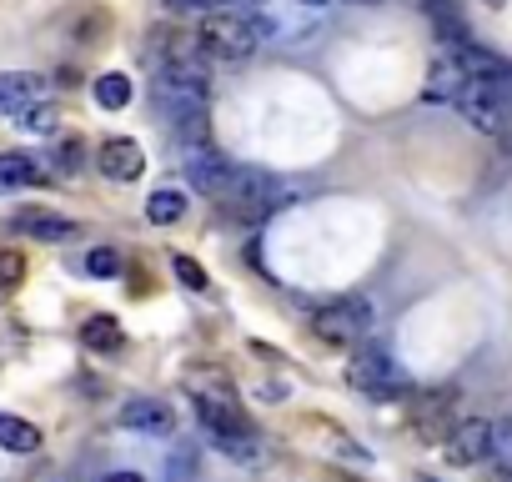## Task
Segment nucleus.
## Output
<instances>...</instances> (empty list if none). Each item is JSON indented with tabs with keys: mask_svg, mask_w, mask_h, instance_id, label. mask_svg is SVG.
Listing matches in <instances>:
<instances>
[{
	"mask_svg": "<svg viewBox=\"0 0 512 482\" xmlns=\"http://www.w3.org/2000/svg\"><path fill=\"white\" fill-rule=\"evenodd\" d=\"M21 277V257H0V287H16Z\"/></svg>",
	"mask_w": 512,
	"mask_h": 482,
	"instance_id": "bb28decb",
	"label": "nucleus"
},
{
	"mask_svg": "<svg viewBox=\"0 0 512 482\" xmlns=\"http://www.w3.org/2000/svg\"><path fill=\"white\" fill-rule=\"evenodd\" d=\"M26 136H56L61 131V106L56 101H36L31 111H21V121H16Z\"/></svg>",
	"mask_w": 512,
	"mask_h": 482,
	"instance_id": "aec40b11",
	"label": "nucleus"
},
{
	"mask_svg": "<svg viewBox=\"0 0 512 482\" xmlns=\"http://www.w3.org/2000/svg\"><path fill=\"white\" fill-rule=\"evenodd\" d=\"M492 6H502V0H492Z\"/></svg>",
	"mask_w": 512,
	"mask_h": 482,
	"instance_id": "2f4dec72",
	"label": "nucleus"
},
{
	"mask_svg": "<svg viewBox=\"0 0 512 482\" xmlns=\"http://www.w3.org/2000/svg\"><path fill=\"white\" fill-rule=\"evenodd\" d=\"M292 196H297V191H292L282 176H272V171H262V166H236L216 201H221V211L236 216V221H262V216L292 206Z\"/></svg>",
	"mask_w": 512,
	"mask_h": 482,
	"instance_id": "f03ea898",
	"label": "nucleus"
},
{
	"mask_svg": "<svg viewBox=\"0 0 512 482\" xmlns=\"http://www.w3.org/2000/svg\"><path fill=\"white\" fill-rule=\"evenodd\" d=\"M231 171H236V161L221 156L216 146H191L186 151V181L196 191H206V196H221V186L231 181Z\"/></svg>",
	"mask_w": 512,
	"mask_h": 482,
	"instance_id": "6e6552de",
	"label": "nucleus"
},
{
	"mask_svg": "<svg viewBox=\"0 0 512 482\" xmlns=\"http://www.w3.org/2000/svg\"><path fill=\"white\" fill-rule=\"evenodd\" d=\"M161 6H166V11H176V16H196V21L216 11L211 0H161Z\"/></svg>",
	"mask_w": 512,
	"mask_h": 482,
	"instance_id": "a878e982",
	"label": "nucleus"
},
{
	"mask_svg": "<svg viewBox=\"0 0 512 482\" xmlns=\"http://www.w3.org/2000/svg\"><path fill=\"white\" fill-rule=\"evenodd\" d=\"M121 427L126 432H146V437H171L176 432V407L161 397H131L121 407Z\"/></svg>",
	"mask_w": 512,
	"mask_h": 482,
	"instance_id": "1a4fd4ad",
	"label": "nucleus"
},
{
	"mask_svg": "<svg viewBox=\"0 0 512 482\" xmlns=\"http://www.w3.org/2000/svg\"><path fill=\"white\" fill-rule=\"evenodd\" d=\"M502 482H512V472H502Z\"/></svg>",
	"mask_w": 512,
	"mask_h": 482,
	"instance_id": "7c9ffc66",
	"label": "nucleus"
},
{
	"mask_svg": "<svg viewBox=\"0 0 512 482\" xmlns=\"http://www.w3.org/2000/svg\"><path fill=\"white\" fill-rule=\"evenodd\" d=\"M417 482H437V477H417Z\"/></svg>",
	"mask_w": 512,
	"mask_h": 482,
	"instance_id": "c756f323",
	"label": "nucleus"
},
{
	"mask_svg": "<svg viewBox=\"0 0 512 482\" xmlns=\"http://www.w3.org/2000/svg\"><path fill=\"white\" fill-rule=\"evenodd\" d=\"M96 166H101V176L106 181H136L141 171H146V151L131 141V136H111L101 151H96Z\"/></svg>",
	"mask_w": 512,
	"mask_h": 482,
	"instance_id": "9d476101",
	"label": "nucleus"
},
{
	"mask_svg": "<svg viewBox=\"0 0 512 482\" xmlns=\"http://www.w3.org/2000/svg\"><path fill=\"white\" fill-rule=\"evenodd\" d=\"M81 347H86V352H121V322H116V317H91V322H81Z\"/></svg>",
	"mask_w": 512,
	"mask_h": 482,
	"instance_id": "6ab92c4d",
	"label": "nucleus"
},
{
	"mask_svg": "<svg viewBox=\"0 0 512 482\" xmlns=\"http://www.w3.org/2000/svg\"><path fill=\"white\" fill-rule=\"evenodd\" d=\"M196 422L206 427V437L211 442H221V437H241L246 432V422H241V407L236 402H226V397H196Z\"/></svg>",
	"mask_w": 512,
	"mask_h": 482,
	"instance_id": "f8f14e48",
	"label": "nucleus"
},
{
	"mask_svg": "<svg viewBox=\"0 0 512 482\" xmlns=\"http://www.w3.org/2000/svg\"><path fill=\"white\" fill-rule=\"evenodd\" d=\"M91 91H96V106H101V111H126L131 96H136V86H131L126 71H106V76H96Z\"/></svg>",
	"mask_w": 512,
	"mask_h": 482,
	"instance_id": "f3484780",
	"label": "nucleus"
},
{
	"mask_svg": "<svg viewBox=\"0 0 512 482\" xmlns=\"http://www.w3.org/2000/svg\"><path fill=\"white\" fill-rule=\"evenodd\" d=\"M171 272L181 277V287H186V292H206V287H211L206 267H201V262H191V257H171Z\"/></svg>",
	"mask_w": 512,
	"mask_h": 482,
	"instance_id": "b1692460",
	"label": "nucleus"
},
{
	"mask_svg": "<svg viewBox=\"0 0 512 482\" xmlns=\"http://www.w3.org/2000/svg\"><path fill=\"white\" fill-rule=\"evenodd\" d=\"M101 482H146V477H141V472H131V467H126V472H106V477H101Z\"/></svg>",
	"mask_w": 512,
	"mask_h": 482,
	"instance_id": "cd10ccee",
	"label": "nucleus"
},
{
	"mask_svg": "<svg viewBox=\"0 0 512 482\" xmlns=\"http://www.w3.org/2000/svg\"><path fill=\"white\" fill-rule=\"evenodd\" d=\"M347 382H352L362 397H372V402H397V397L412 392L402 362H392L382 347H362V352L347 362Z\"/></svg>",
	"mask_w": 512,
	"mask_h": 482,
	"instance_id": "7ed1b4c3",
	"label": "nucleus"
},
{
	"mask_svg": "<svg viewBox=\"0 0 512 482\" xmlns=\"http://www.w3.org/2000/svg\"><path fill=\"white\" fill-rule=\"evenodd\" d=\"M166 482H201L196 447H176V452H171V462H166Z\"/></svg>",
	"mask_w": 512,
	"mask_h": 482,
	"instance_id": "5701e85b",
	"label": "nucleus"
},
{
	"mask_svg": "<svg viewBox=\"0 0 512 482\" xmlns=\"http://www.w3.org/2000/svg\"><path fill=\"white\" fill-rule=\"evenodd\" d=\"M86 272H91V277H116V272H121V257H116L111 247H96V252L86 257Z\"/></svg>",
	"mask_w": 512,
	"mask_h": 482,
	"instance_id": "393cba45",
	"label": "nucleus"
},
{
	"mask_svg": "<svg viewBox=\"0 0 512 482\" xmlns=\"http://www.w3.org/2000/svg\"><path fill=\"white\" fill-rule=\"evenodd\" d=\"M51 161H56V166H51L56 176H81V171H86V146L71 136V141H61V146H56V156H51Z\"/></svg>",
	"mask_w": 512,
	"mask_h": 482,
	"instance_id": "412c9836",
	"label": "nucleus"
},
{
	"mask_svg": "<svg viewBox=\"0 0 512 482\" xmlns=\"http://www.w3.org/2000/svg\"><path fill=\"white\" fill-rule=\"evenodd\" d=\"M457 111H462V121H467L472 131L497 136V141H502V131L512 126V106H507V96L492 91V86H477V81L457 96Z\"/></svg>",
	"mask_w": 512,
	"mask_h": 482,
	"instance_id": "39448f33",
	"label": "nucleus"
},
{
	"mask_svg": "<svg viewBox=\"0 0 512 482\" xmlns=\"http://www.w3.org/2000/svg\"><path fill=\"white\" fill-rule=\"evenodd\" d=\"M352 6H382V0H352Z\"/></svg>",
	"mask_w": 512,
	"mask_h": 482,
	"instance_id": "c85d7f7f",
	"label": "nucleus"
},
{
	"mask_svg": "<svg viewBox=\"0 0 512 482\" xmlns=\"http://www.w3.org/2000/svg\"><path fill=\"white\" fill-rule=\"evenodd\" d=\"M467 86H472V81H467V71L457 66V56H442V61H432L422 96H427V101H442V106H457V96H462Z\"/></svg>",
	"mask_w": 512,
	"mask_h": 482,
	"instance_id": "4468645a",
	"label": "nucleus"
},
{
	"mask_svg": "<svg viewBox=\"0 0 512 482\" xmlns=\"http://www.w3.org/2000/svg\"><path fill=\"white\" fill-rule=\"evenodd\" d=\"M11 226L21 236H31V241H51V247H61V241H81V226L71 216H56V211H16Z\"/></svg>",
	"mask_w": 512,
	"mask_h": 482,
	"instance_id": "9b49d317",
	"label": "nucleus"
},
{
	"mask_svg": "<svg viewBox=\"0 0 512 482\" xmlns=\"http://www.w3.org/2000/svg\"><path fill=\"white\" fill-rule=\"evenodd\" d=\"M442 442H447V462H457V467H477V462L492 457V422L467 417V422H457Z\"/></svg>",
	"mask_w": 512,
	"mask_h": 482,
	"instance_id": "0eeeda50",
	"label": "nucleus"
},
{
	"mask_svg": "<svg viewBox=\"0 0 512 482\" xmlns=\"http://www.w3.org/2000/svg\"><path fill=\"white\" fill-rule=\"evenodd\" d=\"M487 462H497V472H512V417L492 422V457Z\"/></svg>",
	"mask_w": 512,
	"mask_h": 482,
	"instance_id": "4be33fe9",
	"label": "nucleus"
},
{
	"mask_svg": "<svg viewBox=\"0 0 512 482\" xmlns=\"http://www.w3.org/2000/svg\"><path fill=\"white\" fill-rule=\"evenodd\" d=\"M457 56V66L467 71V81H477V86H492V91H512V61H502L497 51H487V46H477V41H467V46H457L452 51Z\"/></svg>",
	"mask_w": 512,
	"mask_h": 482,
	"instance_id": "423d86ee",
	"label": "nucleus"
},
{
	"mask_svg": "<svg viewBox=\"0 0 512 482\" xmlns=\"http://www.w3.org/2000/svg\"><path fill=\"white\" fill-rule=\"evenodd\" d=\"M181 216H186V191H176V186L151 191V201H146V221L151 226H176Z\"/></svg>",
	"mask_w": 512,
	"mask_h": 482,
	"instance_id": "a211bd4d",
	"label": "nucleus"
},
{
	"mask_svg": "<svg viewBox=\"0 0 512 482\" xmlns=\"http://www.w3.org/2000/svg\"><path fill=\"white\" fill-rule=\"evenodd\" d=\"M312 332L332 347H357L367 332H372V302L367 297H337L327 307H317L312 317Z\"/></svg>",
	"mask_w": 512,
	"mask_h": 482,
	"instance_id": "20e7f679",
	"label": "nucleus"
},
{
	"mask_svg": "<svg viewBox=\"0 0 512 482\" xmlns=\"http://www.w3.org/2000/svg\"><path fill=\"white\" fill-rule=\"evenodd\" d=\"M36 101H46V81L36 71H0V111H31Z\"/></svg>",
	"mask_w": 512,
	"mask_h": 482,
	"instance_id": "ddd939ff",
	"label": "nucleus"
},
{
	"mask_svg": "<svg viewBox=\"0 0 512 482\" xmlns=\"http://www.w3.org/2000/svg\"><path fill=\"white\" fill-rule=\"evenodd\" d=\"M46 176V166L26 151H6L0 156V191H21V186H36Z\"/></svg>",
	"mask_w": 512,
	"mask_h": 482,
	"instance_id": "2eb2a0df",
	"label": "nucleus"
},
{
	"mask_svg": "<svg viewBox=\"0 0 512 482\" xmlns=\"http://www.w3.org/2000/svg\"><path fill=\"white\" fill-rule=\"evenodd\" d=\"M272 36V21L256 11H211L196 26V46L206 61H246Z\"/></svg>",
	"mask_w": 512,
	"mask_h": 482,
	"instance_id": "f257e3e1",
	"label": "nucleus"
},
{
	"mask_svg": "<svg viewBox=\"0 0 512 482\" xmlns=\"http://www.w3.org/2000/svg\"><path fill=\"white\" fill-rule=\"evenodd\" d=\"M0 447L6 452H36L41 447V427L36 422H26V417H16V412H0Z\"/></svg>",
	"mask_w": 512,
	"mask_h": 482,
	"instance_id": "dca6fc26",
	"label": "nucleus"
}]
</instances>
